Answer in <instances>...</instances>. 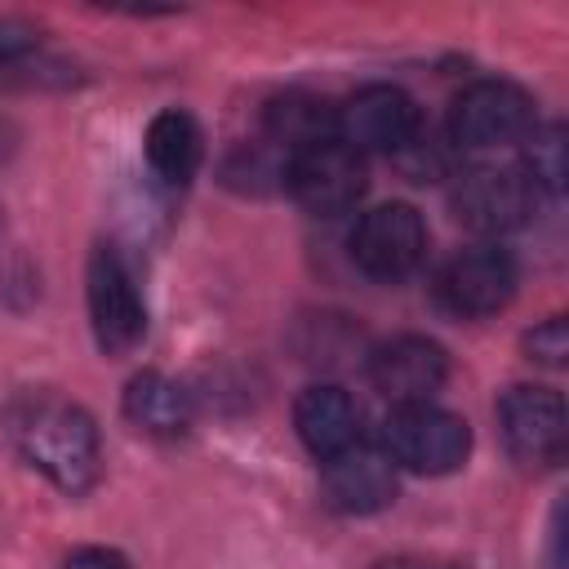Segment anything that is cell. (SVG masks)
Wrapping results in <instances>:
<instances>
[{
  "mask_svg": "<svg viewBox=\"0 0 569 569\" xmlns=\"http://www.w3.org/2000/svg\"><path fill=\"white\" fill-rule=\"evenodd\" d=\"M0 431L13 453L62 493H84L98 480V427L80 405L53 391H18L0 413Z\"/></svg>",
  "mask_w": 569,
  "mask_h": 569,
  "instance_id": "cell-1",
  "label": "cell"
},
{
  "mask_svg": "<svg viewBox=\"0 0 569 569\" xmlns=\"http://www.w3.org/2000/svg\"><path fill=\"white\" fill-rule=\"evenodd\" d=\"M471 431L458 413L440 405H396L382 422V453L391 467L418 471V476H449L467 462Z\"/></svg>",
  "mask_w": 569,
  "mask_h": 569,
  "instance_id": "cell-2",
  "label": "cell"
},
{
  "mask_svg": "<svg viewBox=\"0 0 569 569\" xmlns=\"http://www.w3.org/2000/svg\"><path fill=\"white\" fill-rule=\"evenodd\" d=\"M538 129L533 98L511 80H480L453 98L449 111V142L467 151H498L516 147Z\"/></svg>",
  "mask_w": 569,
  "mask_h": 569,
  "instance_id": "cell-3",
  "label": "cell"
},
{
  "mask_svg": "<svg viewBox=\"0 0 569 569\" xmlns=\"http://www.w3.org/2000/svg\"><path fill=\"white\" fill-rule=\"evenodd\" d=\"M84 284H89V320H93L98 347L107 356L133 351L147 333V302L138 293V280L124 253L116 244H98L89 258Z\"/></svg>",
  "mask_w": 569,
  "mask_h": 569,
  "instance_id": "cell-4",
  "label": "cell"
},
{
  "mask_svg": "<svg viewBox=\"0 0 569 569\" xmlns=\"http://www.w3.org/2000/svg\"><path fill=\"white\" fill-rule=\"evenodd\" d=\"M533 182L520 164H476L453 182V218L480 236H502L533 213Z\"/></svg>",
  "mask_w": 569,
  "mask_h": 569,
  "instance_id": "cell-5",
  "label": "cell"
},
{
  "mask_svg": "<svg viewBox=\"0 0 569 569\" xmlns=\"http://www.w3.org/2000/svg\"><path fill=\"white\" fill-rule=\"evenodd\" d=\"M284 182L307 213L338 218V213L356 209V200L365 196V160L347 142L329 138V142H316L307 151H293Z\"/></svg>",
  "mask_w": 569,
  "mask_h": 569,
  "instance_id": "cell-6",
  "label": "cell"
},
{
  "mask_svg": "<svg viewBox=\"0 0 569 569\" xmlns=\"http://www.w3.org/2000/svg\"><path fill=\"white\" fill-rule=\"evenodd\" d=\"M351 258L373 280H405L427 258V227L413 204H378L351 231Z\"/></svg>",
  "mask_w": 569,
  "mask_h": 569,
  "instance_id": "cell-7",
  "label": "cell"
},
{
  "mask_svg": "<svg viewBox=\"0 0 569 569\" xmlns=\"http://www.w3.org/2000/svg\"><path fill=\"white\" fill-rule=\"evenodd\" d=\"M516 262L507 249L498 244H476V249H462L453 253L440 276H436V298L445 311L462 316V320H480V316H493L511 302L516 293Z\"/></svg>",
  "mask_w": 569,
  "mask_h": 569,
  "instance_id": "cell-8",
  "label": "cell"
},
{
  "mask_svg": "<svg viewBox=\"0 0 569 569\" xmlns=\"http://www.w3.org/2000/svg\"><path fill=\"white\" fill-rule=\"evenodd\" d=\"M418 129H422V116L413 98L396 84H369L338 107V142H347L351 151L396 156Z\"/></svg>",
  "mask_w": 569,
  "mask_h": 569,
  "instance_id": "cell-9",
  "label": "cell"
},
{
  "mask_svg": "<svg viewBox=\"0 0 569 569\" xmlns=\"http://www.w3.org/2000/svg\"><path fill=\"white\" fill-rule=\"evenodd\" d=\"M498 431L516 462L547 467L565 449V405L547 387H511L498 400Z\"/></svg>",
  "mask_w": 569,
  "mask_h": 569,
  "instance_id": "cell-10",
  "label": "cell"
},
{
  "mask_svg": "<svg viewBox=\"0 0 569 569\" xmlns=\"http://www.w3.org/2000/svg\"><path fill=\"white\" fill-rule=\"evenodd\" d=\"M445 373H449L445 351L418 333H400V338L373 347V356H369V382L391 405H427L440 391Z\"/></svg>",
  "mask_w": 569,
  "mask_h": 569,
  "instance_id": "cell-11",
  "label": "cell"
},
{
  "mask_svg": "<svg viewBox=\"0 0 569 569\" xmlns=\"http://www.w3.org/2000/svg\"><path fill=\"white\" fill-rule=\"evenodd\" d=\"M320 485H325V502L333 511H347V516H369V511H382L391 498H396V467L382 449H369V445H351L333 458L320 462Z\"/></svg>",
  "mask_w": 569,
  "mask_h": 569,
  "instance_id": "cell-12",
  "label": "cell"
},
{
  "mask_svg": "<svg viewBox=\"0 0 569 569\" xmlns=\"http://www.w3.org/2000/svg\"><path fill=\"white\" fill-rule=\"evenodd\" d=\"M293 427L320 462L360 445V409L342 387H307L293 405Z\"/></svg>",
  "mask_w": 569,
  "mask_h": 569,
  "instance_id": "cell-13",
  "label": "cell"
},
{
  "mask_svg": "<svg viewBox=\"0 0 569 569\" xmlns=\"http://www.w3.org/2000/svg\"><path fill=\"white\" fill-rule=\"evenodd\" d=\"M142 147H147L151 173H156L164 187H187V182L196 178V169H200V156H204L200 124H196L187 111H178V107L151 116Z\"/></svg>",
  "mask_w": 569,
  "mask_h": 569,
  "instance_id": "cell-14",
  "label": "cell"
},
{
  "mask_svg": "<svg viewBox=\"0 0 569 569\" xmlns=\"http://www.w3.org/2000/svg\"><path fill=\"white\" fill-rule=\"evenodd\" d=\"M124 413L147 436H182L196 418L191 391L164 373H138L124 391Z\"/></svg>",
  "mask_w": 569,
  "mask_h": 569,
  "instance_id": "cell-15",
  "label": "cell"
},
{
  "mask_svg": "<svg viewBox=\"0 0 569 569\" xmlns=\"http://www.w3.org/2000/svg\"><path fill=\"white\" fill-rule=\"evenodd\" d=\"M267 133L276 147H284L293 156V151L338 138V111L316 93H280L267 107Z\"/></svg>",
  "mask_w": 569,
  "mask_h": 569,
  "instance_id": "cell-16",
  "label": "cell"
},
{
  "mask_svg": "<svg viewBox=\"0 0 569 569\" xmlns=\"http://www.w3.org/2000/svg\"><path fill=\"white\" fill-rule=\"evenodd\" d=\"M529 151H525V173L533 182V191H560L565 187V129L551 124V129H533L529 138Z\"/></svg>",
  "mask_w": 569,
  "mask_h": 569,
  "instance_id": "cell-17",
  "label": "cell"
},
{
  "mask_svg": "<svg viewBox=\"0 0 569 569\" xmlns=\"http://www.w3.org/2000/svg\"><path fill=\"white\" fill-rule=\"evenodd\" d=\"M525 351H529V360H538V365H565V356H569V329H565V320L560 316H551V320H542L533 333H525Z\"/></svg>",
  "mask_w": 569,
  "mask_h": 569,
  "instance_id": "cell-18",
  "label": "cell"
},
{
  "mask_svg": "<svg viewBox=\"0 0 569 569\" xmlns=\"http://www.w3.org/2000/svg\"><path fill=\"white\" fill-rule=\"evenodd\" d=\"M62 569H129V560L111 547H80L62 560Z\"/></svg>",
  "mask_w": 569,
  "mask_h": 569,
  "instance_id": "cell-19",
  "label": "cell"
}]
</instances>
